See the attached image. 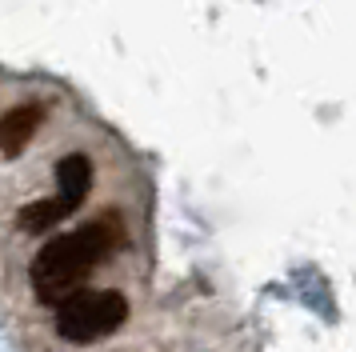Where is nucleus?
<instances>
[{"label": "nucleus", "instance_id": "f257e3e1", "mask_svg": "<svg viewBox=\"0 0 356 352\" xmlns=\"http://www.w3.org/2000/svg\"><path fill=\"white\" fill-rule=\"evenodd\" d=\"M120 244H124V228H120V216L116 212H104L97 221H88L81 228L65 232V237L49 240L33 256V272H29L36 301L60 308L68 296L81 292L84 276L97 269V264H104Z\"/></svg>", "mask_w": 356, "mask_h": 352}, {"label": "nucleus", "instance_id": "f03ea898", "mask_svg": "<svg viewBox=\"0 0 356 352\" xmlns=\"http://www.w3.org/2000/svg\"><path fill=\"white\" fill-rule=\"evenodd\" d=\"M129 320V301L116 288H81L56 308V333L68 344H92L100 336H113Z\"/></svg>", "mask_w": 356, "mask_h": 352}, {"label": "nucleus", "instance_id": "7ed1b4c3", "mask_svg": "<svg viewBox=\"0 0 356 352\" xmlns=\"http://www.w3.org/2000/svg\"><path fill=\"white\" fill-rule=\"evenodd\" d=\"M88 184H92V164H88V157L72 152V157H65L60 164H56V196H60L72 212L84 205Z\"/></svg>", "mask_w": 356, "mask_h": 352}, {"label": "nucleus", "instance_id": "20e7f679", "mask_svg": "<svg viewBox=\"0 0 356 352\" xmlns=\"http://www.w3.org/2000/svg\"><path fill=\"white\" fill-rule=\"evenodd\" d=\"M40 116H44L40 104H17V109L0 120V144H4V157H20V148L36 136Z\"/></svg>", "mask_w": 356, "mask_h": 352}, {"label": "nucleus", "instance_id": "39448f33", "mask_svg": "<svg viewBox=\"0 0 356 352\" xmlns=\"http://www.w3.org/2000/svg\"><path fill=\"white\" fill-rule=\"evenodd\" d=\"M65 216H72V208H68L60 196L36 200V205H29L24 212H20V228H24V232H44V228H52V224L65 221Z\"/></svg>", "mask_w": 356, "mask_h": 352}]
</instances>
